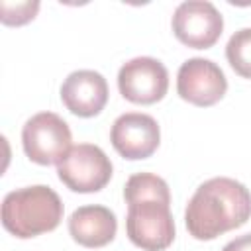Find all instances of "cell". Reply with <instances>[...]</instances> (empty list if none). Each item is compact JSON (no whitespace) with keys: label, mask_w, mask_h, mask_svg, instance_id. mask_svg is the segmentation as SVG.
I'll return each instance as SVG.
<instances>
[{"label":"cell","mask_w":251,"mask_h":251,"mask_svg":"<svg viewBox=\"0 0 251 251\" xmlns=\"http://www.w3.org/2000/svg\"><path fill=\"white\" fill-rule=\"evenodd\" d=\"M126 233L143 251H165L175 239L169 184L153 173H135L124 186Z\"/></svg>","instance_id":"obj_1"},{"label":"cell","mask_w":251,"mask_h":251,"mask_svg":"<svg viewBox=\"0 0 251 251\" xmlns=\"http://www.w3.org/2000/svg\"><path fill=\"white\" fill-rule=\"evenodd\" d=\"M251 218V192L227 176L202 182L186 204L184 224L194 239L210 241Z\"/></svg>","instance_id":"obj_2"},{"label":"cell","mask_w":251,"mask_h":251,"mask_svg":"<svg viewBox=\"0 0 251 251\" xmlns=\"http://www.w3.org/2000/svg\"><path fill=\"white\" fill-rule=\"evenodd\" d=\"M61 220L63 202L59 194L45 184L12 190L2 200V226L20 239L53 231Z\"/></svg>","instance_id":"obj_3"},{"label":"cell","mask_w":251,"mask_h":251,"mask_svg":"<svg viewBox=\"0 0 251 251\" xmlns=\"http://www.w3.org/2000/svg\"><path fill=\"white\" fill-rule=\"evenodd\" d=\"M71 141L69 124L53 112H39L22 127L24 153L37 165H59L71 151Z\"/></svg>","instance_id":"obj_4"},{"label":"cell","mask_w":251,"mask_h":251,"mask_svg":"<svg viewBox=\"0 0 251 251\" xmlns=\"http://www.w3.org/2000/svg\"><path fill=\"white\" fill-rule=\"evenodd\" d=\"M112 161L92 143H78L57 165L61 182L73 192L88 194L102 190L112 178Z\"/></svg>","instance_id":"obj_5"},{"label":"cell","mask_w":251,"mask_h":251,"mask_svg":"<svg viewBox=\"0 0 251 251\" xmlns=\"http://www.w3.org/2000/svg\"><path fill=\"white\" fill-rule=\"evenodd\" d=\"M171 25L175 37L186 47L208 49L224 31V18L212 2L188 0L176 6Z\"/></svg>","instance_id":"obj_6"},{"label":"cell","mask_w":251,"mask_h":251,"mask_svg":"<svg viewBox=\"0 0 251 251\" xmlns=\"http://www.w3.org/2000/svg\"><path fill=\"white\" fill-rule=\"evenodd\" d=\"M120 94L133 104H155L169 90L167 67L153 57H135L122 65L118 73Z\"/></svg>","instance_id":"obj_7"},{"label":"cell","mask_w":251,"mask_h":251,"mask_svg":"<svg viewBox=\"0 0 251 251\" xmlns=\"http://www.w3.org/2000/svg\"><path fill=\"white\" fill-rule=\"evenodd\" d=\"M226 90V75L214 61L204 57H192L180 65L176 75V92L184 102L208 108L220 102Z\"/></svg>","instance_id":"obj_8"},{"label":"cell","mask_w":251,"mask_h":251,"mask_svg":"<svg viewBox=\"0 0 251 251\" xmlns=\"http://www.w3.org/2000/svg\"><path fill=\"white\" fill-rule=\"evenodd\" d=\"M110 141L124 159H147L159 147L161 129L153 116L141 112H127L114 120L110 129Z\"/></svg>","instance_id":"obj_9"},{"label":"cell","mask_w":251,"mask_h":251,"mask_svg":"<svg viewBox=\"0 0 251 251\" xmlns=\"http://www.w3.org/2000/svg\"><path fill=\"white\" fill-rule=\"evenodd\" d=\"M61 100L71 114L78 118H94L108 102V82L98 71H75L61 84Z\"/></svg>","instance_id":"obj_10"},{"label":"cell","mask_w":251,"mask_h":251,"mask_svg":"<svg viewBox=\"0 0 251 251\" xmlns=\"http://www.w3.org/2000/svg\"><path fill=\"white\" fill-rule=\"evenodd\" d=\"M118 231L116 214L100 204H88L76 208L69 218V233L71 237L90 249H98L114 241Z\"/></svg>","instance_id":"obj_11"},{"label":"cell","mask_w":251,"mask_h":251,"mask_svg":"<svg viewBox=\"0 0 251 251\" xmlns=\"http://www.w3.org/2000/svg\"><path fill=\"white\" fill-rule=\"evenodd\" d=\"M226 57L239 76L251 78V27H243L229 37Z\"/></svg>","instance_id":"obj_12"},{"label":"cell","mask_w":251,"mask_h":251,"mask_svg":"<svg viewBox=\"0 0 251 251\" xmlns=\"http://www.w3.org/2000/svg\"><path fill=\"white\" fill-rule=\"evenodd\" d=\"M2 10V24L4 25H24L27 22H31L39 10V2H2L0 4Z\"/></svg>","instance_id":"obj_13"},{"label":"cell","mask_w":251,"mask_h":251,"mask_svg":"<svg viewBox=\"0 0 251 251\" xmlns=\"http://www.w3.org/2000/svg\"><path fill=\"white\" fill-rule=\"evenodd\" d=\"M222 251H251V233H245V235L231 239L227 245H224Z\"/></svg>","instance_id":"obj_14"}]
</instances>
